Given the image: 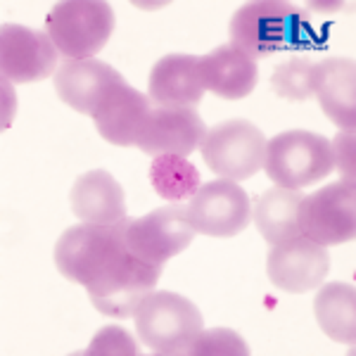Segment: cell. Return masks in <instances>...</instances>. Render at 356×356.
Here are the masks:
<instances>
[{
  "label": "cell",
  "mask_w": 356,
  "mask_h": 356,
  "mask_svg": "<svg viewBox=\"0 0 356 356\" xmlns=\"http://www.w3.org/2000/svg\"><path fill=\"white\" fill-rule=\"evenodd\" d=\"M191 356H247L250 347L238 332L228 328L202 330L188 347Z\"/></svg>",
  "instance_id": "24"
},
{
  "label": "cell",
  "mask_w": 356,
  "mask_h": 356,
  "mask_svg": "<svg viewBox=\"0 0 356 356\" xmlns=\"http://www.w3.org/2000/svg\"><path fill=\"white\" fill-rule=\"evenodd\" d=\"M300 233L316 245H342L356 235V188L354 181H335L300 204Z\"/></svg>",
  "instance_id": "7"
},
{
  "label": "cell",
  "mask_w": 356,
  "mask_h": 356,
  "mask_svg": "<svg viewBox=\"0 0 356 356\" xmlns=\"http://www.w3.org/2000/svg\"><path fill=\"white\" fill-rule=\"evenodd\" d=\"M200 79L204 90H211L223 100H243L257 88L259 69L254 60H250L238 48L221 45L200 57Z\"/></svg>",
  "instance_id": "19"
},
{
  "label": "cell",
  "mask_w": 356,
  "mask_h": 356,
  "mask_svg": "<svg viewBox=\"0 0 356 356\" xmlns=\"http://www.w3.org/2000/svg\"><path fill=\"white\" fill-rule=\"evenodd\" d=\"M117 17L105 0H65L45 17V33L65 60H90L110 41Z\"/></svg>",
  "instance_id": "4"
},
{
  "label": "cell",
  "mask_w": 356,
  "mask_h": 356,
  "mask_svg": "<svg viewBox=\"0 0 356 356\" xmlns=\"http://www.w3.org/2000/svg\"><path fill=\"white\" fill-rule=\"evenodd\" d=\"M266 176L278 188L302 191L323 181L335 169L330 140L312 131H285L266 143Z\"/></svg>",
  "instance_id": "5"
},
{
  "label": "cell",
  "mask_w": 356,
  "mask_h": 356,
  "mask_svg": "<svg viewBox=\"0 0 356 356\" xmlns=\"http://www.w3.org/2000/svg\"><path fill=\"white\" fill-rule=\"evenodd\" d=\"M150 181L159 197L169 200V202H183L186 197H193L197 193L200 171L186 157L164 154V157H154L150 166Z\"/></svg>",
  "instance_id": "22"
},
{
  "label": "cell",
  "mask_w": 356,
  "mask_h": 356,
  "mask_svg": "<svg viewBox=\"0 0 356 356\" xmlns=\"http://www.w3.org/2000/svg\"><path fill=\"white\" fill-rule=\"evenodd\" d=\"M304 195L290 188H268L257 200L252 219L268 245H280L300 233V204Z\"/></svg>",
  "instance_id": "20"
},
{
  "label": "cell",
  "mask_w": 356,
  "mask_h": 356,
  "mask_svg": "<svg viewBox=\"0 0 356 356\" xmlns=\"http://www.w3.org/2000/svg\"><path fill=\"white\" fill-rule=\"evenodd\" d=\"M193 231L209 238H235L250 226L252 202L235 181H211L197 188L186 204Z\"/></svg>",
  "instance_id": "9"
},
{
  "label": "cell",
  "mask_w": 356,
  "mask_h": 356,
  "mask_svg": "<svg viewBox=\"0 0 356 356\" xmlns=\"http://www.w3.org/2000/svg\"><path fill=\"white\" fill-rule=\"evenodd\" d=\"M314 95L321 110L335 126L354 134L356 129V65L347 57L316 62Z\"/></svg>",
  "instance_id": "16"
},
{
  "label": "cell",
  "mask_w": 356,
  "mask_h": 356,
  "mask_svg": "<svg viewBox=\"0 0 356 356\" xmlns=\"http://www.w3.org/2000/svg\"><path fill=\"white\" fill-rule=\"evenodd\" d=\"M136 332L159 356L188 354V347L204 330L200 309L178 292H150L134 314Z\"/></svg>",
  "instance_id": "3"
},
{
  "label": "cell",
  "mask_w": 356,
  "mask_h": 356,
  "mask_svg": "<svg viewBox=\"0 0 356 356\" xmlns=\"http://www.w3.org/2000/svg\"><path fill=\"white\" fill-rule=\"evenodd\" d=\"M60 50L38 29L5 24L0 29V69L5 81L36 83L60 69Z\"/></svg>",
  "instance_id": "11"
},
{
  "label": "cell",
  "mask_w": 356,
  "mask_h": 356,
  "mask_svg": "<svg viewBox=\"0 0 356 356\" xmlns=\"http://www.w3.org/2000/svg\"><path fill=\"white\" fill-rule=\"evenodd\" d=\"M74 216L83 223H119L126 219V195L110 171L93 169L74 181L69 193Z\"/></svg>",
  "instance_id": "18"
},
{
  "label": "cell",
  "mask_w": 356,
  "mask_h": 356,
  "mask_svg": "<svg viewBox=\"0 0 356 356\" xmlns=\"http://www.w3.org/2000/svg\"><path fill=\"white\" fill-rule=\"evenodd\" d=\"M122 81L124 76L117 69L90 57V60H65L55 72L53 83L67 107L93 117L105 95Z\"/></svg>",
  "instance_id": "14"
},
{
  "label": "cell",
  "mask_w": 356,
  "mask_h": 356,
  "mask_svg": "<svg viewBox=\"0 0 356 356\" xmlns=\"http://www.w3.org/2000/svg\"><path fill=\"white\" fill-rule=\"evenodd\" d=\"M193 238L195 231L186 216L183 202L152 209L140 219H131L126 228V247L131 254L159 268L183 250H188Z\"/></svg>",
  "instance_id": "8"
},
{
  "label": "cell",
  "mask_w": 356,
  "mask_h": 356,
  "mask_svg": "<svg viewBox=\"0 0 356 356\" xmlns=\"http://www.w3.org/2000/svg\"><path fill=\"white\" fill-rule=\"evenodd\" d=\"M330 271V254L323 245H316L304 235L271 245L266 259L268 280L290 295H304L321 288Z\"/></svg>",
  "instance_id": "12"
},
{
  "label": "cell",
  "mask_w": 356,
  "mask_h": 356,
  "mask_svg": "<svg viewBox=\"0 0 356 356\" xmlns=\"http://www.w3.org/2000/svg\"><path fill=\"white\" fill-rule=\"evenodd\" d=\"M314 316L330 340L356 344V290L347 283H328L314 300Z\"/></svg>",
  "instance_id": "21"
},
{
  "label": "cell",
  "mask_w": 356,
  "mask_h": 356,
  "mask_svg": "<svg viewBox=\"0 0 356 356\" xmlns=\"http://www.w3.org/2000/svg\"><path fill=\"white\" fill-rule=\"evenodd\" d=\"M207 131L209 129L195 107L152 105L136 138V147H140L150 157H164V154L188 157L197 147H202Z\"/></svg>",
  "instance_id": "10"
},
{
  "label": "cell",
  "mask_w": 356,
  "mask_h": 356,
  "mask_svg": "<svg viewBox=\"0 0 356 356\" xmlns=\"http://www.w3.org/2000/svg\"><path fill=\"white\" fill-rule=\"evenodd\" d=\"M131 219L119 223H79L67 228L55 245V266L76 285L97 283L131 259L126 247V228Z\"/></svg>",
  "instance_id": "2"
},
{
  "label": "cell",
  "mask_w": 356,
  "mask_h": 356,
  "mask_svg": "<svg viewBox=\"0 0 356 356\" xmlns=\"http://www.w3.org/2000/svg\"><path fill=\"white\" fill-rule=\"evenodd\" d=\"M159 275H162L159 266H150L131 257L107 278L88 285L86 292H88L90 304L100 314L112 316V318H134L140 302L157 288Z\"/></svg>",
  "instance_id": "13"
},
{
  "label": "cell",
  "mask_w": 356,
  "mask_h": 356,
  "mask_svg": "<svg viewBox=\"0 0 356 356\" xmlns=\"http://www.w3.org/2000/svg\"><path fill=\"white\" fill-rule=\"evenodd\" d=\"M231 45L250 60L316 45V31L307 15L285 0H254L238 8L228 24Z\"/></svg>",
  "instance_id": "1"
},
{
  "label": "cell",
  "mask_w": 356,
  "mask_h": 356,
  "mask_svg": "<svg viewBox=\"0 0 356 356\" xmlns=\"http://www.w3.org/2000/svg\"><path fill=\"white\" fill-rule=\"evenodd\" d=\"M266 138L252 122L228 119L207 131L202 143V159L216 176L226 181H245L264 169Z\"/></svg>",
  "instance_id": "6"
},
{
  "label": "cell",
  "mask_w": 356,
  "mask_h": 356,
  "mask_svg": "<svg viewBox=\"0 0 356 356\" xmlns=\"http://www.w3.org/2000/svg\"><path fill=\"white\" fill-rule=\"evenodd\" d=\"M150 107L152 102L145 93L131 88L126 81L117 83L93 114L97 134L112 145H136V138L140 134L143 124H145Z\"/></svg>",
  "instance_id": "15"
},
{
  "label": "cell",
  "mask_w": 356,
  "mask_h": 356,
  "mask_svg": "<svg viewBox=\"0 0 356 356\" xmlns=\"http://www.w3.org/2000/svg\"><path fill=\"white\" fill-rule=\"evenodd\" d=\"M147 97L152 105L195 107L204 97V83L200 79V57L164 55L154 62L147 79Z\"/></svg>",
  "instance_id": "17"
},
{
  "label": "cell",
  "mask_w": 356,
  "mask_h": 356,
  "mask_svg": "<svg viewBox=\"0 0 356 356\" xmlns=\"http://www.w3.org/2000/svg\"><path fill=\"white\" fill-rule=\"evenodd\" d=\"M316 83V62L307 57H290L275 67L271 76L273 93L290 102H304L314 95Z\"/></svg>",
  "instance_id": "23"
},
{
  "label": "cell",
  "mask_w": 356,
  "mask_h": 356,
  "mask_svg": "<svg viewBox=\"0 0 356 356\" xmlns=\"http://www.w3.org/2000/svg\"><path fill=\"white\" fill-rule=\"evenodd\" d=\"M330 150H332V162H335V169L340 171L344 181H354V152H356L354 134L342 131L335 140H330Z\"/></svg>",
  "instance_id": "26"
},
{
  "label": "cell",
  "mask_w": 356,
  "mask_h": 356,
  "mask_svg": "<svg viewBox=\"0 0 356 356\" xmlns=\"http://www.w3.org/2000/svg\"><path fill=\"white\" fill-rule=\"evenodd\" d=\"M86 354L88 356H136L138 344L124 328H119V325H107V328H102L93 340H90Z\"/></svg>",
  "instance_id": "25"
}]
</instances>
